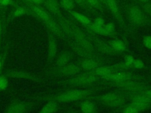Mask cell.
I'll use <instances>...</instances> for the list:
<instances>
[{"mask_svg": "<svg viewBox=\"0 0 151 113\" xmlns=\"http://www.w3.org/2000/svg\"><path fill=\"white\" fill-rule=\"evenodd\" d=\"M106 88L105 87H94L83 89L70 90L55 95H43L34 97L39 101H52L57 102H67L77 101L95 94Z\"/></svg>", "mask_w": 151, "mask_h": 113, "instance_id": "cell-1", "label": "cell"}, {"mask_svg": "<svg viewBox=\"0 0 151 113\" xmlns=\"http://www.w3.org/2000/svg\"><path fill=\"white\" fill-rule=\"evenodd\" d=\"M90 98L106 107L113 108L122 107L126 102L125 97L117 92H110L103 95L93 96Z\"/></svg>", "mask_w": 151, "mask_h": 113, "instance_id": "cell-2", "label": "cell"}, {"mask_svg": "<svg viewBox=\"0 0 151 113\" xmlns=\"http://www.w3.org/2000/svg\"><path fill=\"white\" fill-rule=\"evenodd\" d=\"M70 24L71 27V38L88 51L99 55L98 51L88 39L86 33L83 32L82 29L71 21H70Z\"/></svg>", "mask_w": 151, "mask_h": 113, "instance_id": "cell-3", "label": "cell"}, {"mask_svg": "<svg viewBox=\"0 0 151 113\" xmlns=\"http://www.w3.org/2000/svg\"><path fill=\"white\" fill-rule=\"evenodd\" d=\"M100 79H101V78L98 76L86 72H83L77 74V75H76L70 78L60 81L58 82V83L63 85L87 86L94 84Z\"/></svg>", "mask_w": 151, "mask_h": 113, "instance_id": "cell-4", "label": "cell"}, {"mask_svg": "<svg viewBox=\"0 0 151 113\" xmlns=\"http://www.w3.org/2000/svg\"><path fill=\"white\" fill-rule=\"evenodd\" d=\"M109 84L120 88L129 93L132 94L142 93L149 87L147 84L141 82L135 81L134 79H130L119 82H108Z\"/></svg>", "mask_w": 151, "mask_h": 113, "instance_id": "cell-5", "label": "cell"}, {"mask_svg": "<svg viewBox=\"0 0 151 113\" xmlns=\"http://www.w3.org/2000/svg\"><path fill=\"white\" fill-rule=\"evenodd\" d=\"M81 71L78 64H67L60 67L50 68L46 71L45 75L50 77H70L80 74Z\"/></svg>", "mask_w": 151, "mask_h": 113, "instance_id": "cell-6", "label": "cell"}, {"mask_svg": "<svg viewBox=\"0 0 151 113\" xmlns=\"http://www.w3.org/2000/svg\"><path fill=\"white\" fill-rule=\"evenodd\" d=\"M86 33L88 39L91 41V42L94 45V46L98 51V52H100L101 53L106 55L112 56L119 54V53L116 52L112 48V47L110 46L109 42H107L102 39H100V38L97 37L91 31L87 29V31Z\"/></svg>", "mask_w": 151, "mask_h": 113, "instance_id": "cell-7", "label": "cell"}, {"mask_svg": "<svg viewBox=\"0 0 151 113\" xmlns=\"http://www.w3.org/2000/svg\"><path fill=\"white\" fill-rule=\"evenodd\" d=\"M127 13L131 22L136 26H143L148 24V19L145 12L139 6L132 5L127 9Z\"/></svg>", "mask_w": 151, "mask_h": 113, "instance_id": "cell-8", "label": "cell"}, {"mask_svg": "<svg viewBox=\"0 0 151 113\" xmlns=\"http://www.w3.org/2000/svg\"><path fill=\"white\" fill-rule=\"evenodd\" d=\"M106 5L112 14L113 16L116 19L117 23L121 27L122 31L126 35L129 33L128 29L126 26V23L123 19V17L122 15L120 8L116 0H106Z\"/></svg>", "mask_w": 151, "mask_h": 113, "instance_id": "cell-9", "label": "cell"}, {"mask_svg": "<svg viewBox=\"0 0 151 113\" xmlns=\"http://www.w3.org/2000/svg\"><path fill=\"white\" fill-rule=\"evenodd\" d=\"M141 78L142 77L140 75L124 71H116L107 76L101 78L102 79L107 82H119L130 79H139Z\"/></svg>", "mask_w": 151, "mask_h": 113, "instance_id": "cell-10", "label": "cell"}, {"mask_svg": "<svg viewBox=\"0 0 151 113\" xmlns=\"http://www.w3.org/2000/svg\"><path fill=\"white\" fill-rule=\"evenodd\" d=\"M68 45L71 48V49L78 55L83 57V58H94L102 61L103 58L101 57L99 55L93 54L86 49H84L80 45L77 44L74 40L71 39H68L67 41Z\"/></svg>", "mask_w": 151, "mask_h": 113, "instance_id": "cell-11", "label": "cell"}, {"mask_svg": "<svg viewBox=\"0 0 151 113\" xmlns=\"http://www.w3.org/2000/svg\"><path fill=\"white\" fill-rule=\"evenodd\" d=\"M2 75L6 77L7 78H21L29 79L36 82H42V79L40 76H37L31 72L23 71V70H10L5 72Z\"/></svg>", "mask_w": 151, "mask_h": 113, "instance_id": "cell-12", "label": "cell"}, {"mask_svg": "<svg viewBox=\"0 0 151 113\" xmlns=\"http://www.w3.org/2000/svg\"><path fill=\"white\" fill-rule=\"evenodd\" d=\"M131 104L140 112L146 110L150 107L151 99L143 93L134 94L131 97Z\"/></svg>", "mask_w": 151, "mask_h": 113, "instance_id": "cell-13", "label": "cell"}, {"mask_svg": "<svg viewBox=\"0 0 151 113\" xmlns=\"http://www.w3.org/2000/svg\"><path fill=\"white\" fill-rule=\"evenodd\" d=\"M32 104L29 102L15 101L9 104L5 108L6 113H22L28 112L32 108Z\"/></svg>", "mask_w": 151, "mask_h": 113, "instance_id": "cell-14", "label": "cell"}, {"mask_svg": "<svg viewBox=\"0 0 151 113\" xmlns=\"http://www.w3.org/2000/svg\"><path fill=\"white\" fill-rule=\"evenodd\" d=\"M48 35V56L47 61L48 64H51L56 55L57 52V44L55 35L47 29Z\"/></svg>", "mask_w": 151, "mask_h": 113, "instance_id": "cell-15", "label": "cell"}, {"mask_svg": "<svg viewBox=\"0 0 151 113\" xmlns=\"http://www.w3.org/2000/svg\"><path fill=\"white\" fill-rule=\"evenodd\" d=\"M26 6L29 8L31 12V14L35 16L39 21L43 22L50 18L51 16L47 12V11L41 7L40 5L32 4L27 2H24Z\"/></svg>", "mask_w": 151, "mask_h": 113, "instance_id": "cell-16", "label": "cell"}, {"mask_svg": "<svg viewBox=\"0 0 151 113\" xmlns=\"http://www.w3.org/2000/svg\"><path fill=\"white\" fill-rule=\"evenodd\" d=\"M100 61H101L94 58H83L80 60L77 64L79 65L82 70L88 71L101 65L102 63H101Z\"/></svg>", "mask_w": 151, "mask_h": 113, "instance_id": "cell-17", "label": "cell"}, {"mask_svg": "<svg viewBox=\"0 0 151 113\" xmlns=\"http://www.w3.org/2000/svg\"><path fill=\"white\" fill-rule=\"evenodd\" d=\"M42 4L48 11L55 15L56 17L63 15L60 11V4L57 0H44Z\"/></svg>", "mask_w": 151, "mask_h": 113, "instance_id": "cell-18", "label": "cell"}, {"mask_svg": "<svg viewBox=\"0 0 151 113\" xmlns=\"http://www.w3.org/2000/svg\"><path fill=\"white\" fill-rule=\"evenodd\" d=\"M72 57V54L70 52L64 51L61 52L57 58L54 67L52 68L60 67L68 64L69 61L71 60Z\"/></svg>", "mask_w": 151, "mask_h": 113, "instance_id": "cell-19", "label": "cell"}, {"mask_svg": "<svg viewBox=\"0 0 151 113\" xmlns=\"http://www.w3.org/2000/svg\"><path fill=\"white\" fill-rule=\"evenodd\" d=\"M67 12L73 18L81 23L84 27H88L92 23L91 20L87 16L77 11L71 10Z\"/></svg>", "mask_w": 151, "mask_h": 113, "instance_id": "cell-20", "label": "cell"}, {"mask_svg": "<svg viewBox=\"0 0 151 113\" xmlns=\"http://www.w3.org/2000/svg\"><path fill=\"white\" fill-rule=\"evenodd\" d=\"M109 43L110 45V46L112 47V48L116 52L119 54L120 52H123L125 51L127 48L125 42L119 39H117V38L114 39L110 41Z\"/></svg>", "mask_w": 151, "mask_h": 113, "instance_id": "cell-21", "label": "cell"}, {"mask_svg": "<svg viewBox=\"0 0 151 113\" xmlns=\"http://www.w3.org/2000/svg\"><path fill=\"white\" fill-rule=\"evenodd\" d=\"M81 111L84 113H93L97 110V107L94 102L91 101H84L80 104Z\"/></svg>", "mask_w": 151, "mask_h": 113, "instance_id": "cell-22", "label": "cell"}, {"mask_svg": "<svg viewBox=\"0 0 151 113\" xmlns=\"http://www.w3.org/2000/svg\"><path fill=\"white\" fill-rule=\"evenodd\" d=\"M58 109L57 102L52 101H48L39 111L40 113H52L55 112Z\"/></svg>", "mask_w": 151, "mask_h": 113, "instance_id": "cell-23", "label": "cell"}, {"mask_svg": "<svg viewBox=\"0 0 151 113\" xmlns=\"http://www.w3.org/2000/svg\"><path fill=\"white\" fill-rule=\"evenodd\" d=\"M31 14V12L29 9V8L25 6H17L12 12L11 18H17L23 15H25L26 14ZM32 15V14H31Z\"/></svg>", "mask_w": 151, "mask_h": 113, "instance_id": "cell-24", "label": "cell"}, {"mask_svg": "<svg viewBox=\"0 0 151 113\" xmlns=\"http://www.w3.org/2000/svg\"><path fill=\"white\" fill-rule=\"evenodd\" d=\"M89 31H91L94 34H97L100 35H103V36H112V35L107 32L106 30L104 29V26H97L94 25L93 22L91 24L88 26V27H85Z\"/></svg>", "mask_w": 151, "mask_h": 113, "instance_id": "cell-25", "label": "cell"}, {"mask_svg": "<svg viewBox=\"0 0 151 113\" xmlns=\"http://www.w3.org/2000/svg\"><path fill=\"white\" fill-rule=\"evenodd\" d=\"M75 2L73 0H60V6L67 11H71L75 6Z\"/></svg>", "mask_w": 151, "mask_h": 113, "instance_id": "cell-26", "label": "cell"}, {"mask_svg": "<svg viewBox=\"0 0 151 113\" xmlns=\"http://www.w3.org/2000/svg\"><path fill=\"white\" fill-rule=\"evenodd\" d=\"M104 29L106 30L107 32L110 34L113 37H116L117 34L116 33V27L115 25L112 22H109L107 23H105L104 25Z\"/></svg>", "mask_w": 151, "mask_h": 113, "instance_id": "cell-27", "label": "cell"}, {"mask_svg": "<svg viewBox=\"0 0 151 113\" xmlns=\"http://www.w3.org/2000/svg\"><path fill=\"white\" fill-rule=\"evenodd\" d=\"M143 11L151 18V1L148 0L145 2L140 3Z\"/></svg>", "mask_w": 151, "mask_h": 113, "instance_id": "cell-28", "label": "cell"}, {"mask_svg": "<svg viewBox=\"0 0 151 113\" xmlns=\"http://www.w3.org/2000/svg\"><path fill=\"white\" fill-rule=\"evenodd\" d=\"M134 61V58L132 55H127L125 56L123 63L127 69L131 68H133V64Z\"/></svg>", "mask_w": 151, "mask_h": 113, "instance_id": "cell-29", "label": "cell"}, {"mask_svg": "<svg viewBox=\"0 0 151 113\" xmlns=\"http://www.w3.org/2000/svg\"><path fill=\"white\" fill-rule=\"evenodd\" d=\"M8 86V79L6 77L0 74V91H4Z\"/></svg>", "mask_w": 151, "mask_h": 113, "instance_id": "cell-30", "label": "cell"}, {"mask_svg": "<svg viewBox=\"0 0 151 113\" xmlns=\"http://www.w3.org/2000/svg\"><path fill=\"white\" fill-rule=\"evenodd\" d=\"M9 47V45L7 44L5 45L2 53L0 55V74H1V69H2V65H3L4 62L5 61V58H6L7 55H8Z\"/></svg>", "mask_w": 151, "mask_h": 113, "instance_id": "cell-31", "label": "cell"}, {"mask_svg": "<svg viewBox=\"0 0 151 113\" xmlns=\"http://www.w3.org/2000/svg\"><path fill=\"white\" fill-rule=\"evenodd\" d=\"M122 111L124 113H136L139 112L138 109L131 103L129 105L124 107Z\"/></svg>", "mask_w": 151, "mask_h": 113, "instance_id": "cell-32", "label": "cell"}, {"mask_svg": "<svg viewBox=\"0 0 151 113\" xmlns=\"http://www.w3.org/2000/svg\"><path fill=\"white\" fill-rule=\"evenodd\" d=\"M86 2L93 8L99 9H102L101 4L99 1V0H86Z\"/></svg>", "mask_w": 151, "mask_h": 113, "instance_id": "cell-33", "label": "cell"}, {"mask_svg": "<svg viewBox=\"0 0 151 113\" xmlns=\"http://www.w3.org/2000/svg\"><path fill=\"white\" fill-rule=\"evenodd\" d=\"M145 64L144 62L139 59H134V61L133 64V68H134L137 69H142L144 68Z\"/></svg>", "mask_w": 151, "mask_h": 113, "instance_id": "cell-34", "label": "cell"}, {"mask_svg": "<svg viewBox=\"0 0 151 113\" xmlns=\"http://www.w3.org/2000/svg\"><path fill=\"white\" fill-rule=\"evenodd\" d=\"M143 44L146 48L151 49V35L145 36L143 39Z\"/></svg>", "mask_w": 151, "mask_h": 113, "instance_id": "cell-35", "label": "cell"}, {"mask_svg": "<svg viewBox=\"0 0 151 113\" xmlns=\"http://www.w3.org/2000/svg\"><path fill=\"white\" fill-rule=\"evenodd\" d=\"M93 24L97 26H104L105 24V21L102 17L98 16L95 18Z\"/></svg>", "mask_w": 151, "mask_h": 113, "instance_id": "cell-36", "label": "cell"}, {"mask_svg": "<svg viewBox=\"0 0 151 113\" xmlns=\"http://www.w3.org/2000/svg\"><path fill=\"white\" fill-rule=\"evenodd\" d=\"M15 5H16V3L13 0H1L0 1V5L3 7Z\"/></svg>", "mask_w": 151, "mask_h": 113, "instance_id": "cell-37", "label": "cell"}, {"mask_svg": "<svg viewBox=\"0 0 151 113\" xmlns=\"http://www.w3.org/2000/svg\"><path fill=\"white\" fill-rule=\"evenodd\" d=\"M44 0H28L27 1H24V2H27L30 4H36V5H41L44 2Z\"/></svg>", "mask_w": 151, "mask_h": 113, "instance_id": "cell-38", "label": "cell"}, {"mask_svg": "<svg viewBox=\"0 0 151 113\" xmlns=\"http://www.w3.org/2000/svg\"><path fill=\"white\" fill-rule=\"evenodd\" d=\"M143 94L146 95L147 97H148L150 99H151V88H148L147 89H146V91H145L144 92H142Z\"/></svg>", "mask_w": 151, "mask_h": 113, "instance_id": "cell-39", "label": "cell"}, {"mask_svg": "<svg viewBox=\"0 0 151 113\" xmlns=\"http://www.w3.org/2000/svg\"><path fill=\"white\" fill-rule=\"evenodd\" d=\"M3 32V24L2 21V18L1 16V13H0V37L2 34Z\"/></svg>", "mask_w": 151, "mask_h": 113, "instance_id": "cell-40", "label": "cell"}, {"mask_svg": "<svg viewBox=\"0 0 151 113\" xmlns=\"http://www.w3.org/2000/svg\"><path fill=\"white\" fill-rule=\"evenodd\" d=\"M75 2H76L77 4H84V3L86 2V0H73Z\"/></svg>", "mask_w": 151, "mask_h": 113, "instance_id": "cell-41", "label": "cell"}, {"mask_svg": "<svg viewBox=\"0 0 151 113\" xmlns=\"http://www.w3.org/2000/svg\"><path fill=\"white\" fill-rule=\"evenodd\" d=\"M99 1L100 2L101 4H104L106 5V0H99Z\"/></svg>", "mask_w": 151, "mask_h": 113, "instance_id": "cell-42", "label": "cell"}, {"mask_svg": "<svg viewBox=\"0 0 151 113\" xmlns=\"http://www.w3.org/2000/svg\"><path fill=\"white\" fill-rule=\"evenodd\" d=\"M139 1H140V3H142V2H146V1H148V0H138Z\"/></svg>", "mask_w": 151, "mask_h": 113, "instance_id": "cell-43", "label": "cell"}, {"mask_svg": "<svg viewBox=\"0 0 151 113\" xmlns=\"http://www.w3.org/2000/svg\"><path fill=\"white\" fill-rule=\"evenodd\" d=\"M149 79H151V75H150V77H149Z\"/></svg>", "mask_w": 151, "mask_h": 113, "instance_id": "cell-44", "label": "cell"}, {"mask_svg": "<svg viewBox=\"0 0 151 113\" xmlns=\"http://www.w3.org/2000/svg\"><path fill=\"white\" fill-rule=\"evenodd\" d=\"M23 1H27L28 0H23Z\"/></svg>", "mask_w": 151, "mask_h": 113, "instance_id": "cell-45", "label": "cell"}, {"mask_svg": "<svg viewBox=\"0 0 151 113\" xmlns=\"http://www.w3.org/2000/svg\"><path fill=\"white\" fill-rule=\"evenodd\" d=\"M0 1H1V0H0Z\"/></svg>", "mask_w": 151, "mask_h": 113, "instance_id": "cell-46", "label": "cell"}]
</instances>
